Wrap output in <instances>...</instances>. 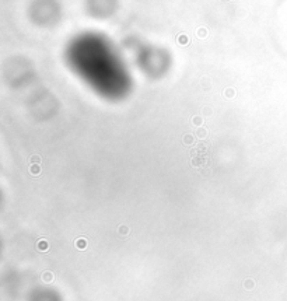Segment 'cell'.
Listing matches in <instances>:
<instances>
[{"mask_svg":"<svg viewBox=\"0 0 287 301\" xmlns=\"http://www.w3.org/2000/svg\"><path fill=\"white\" fill-rule=\"evenodd\" d=\"M73 70L94 91L108 100L123 98L130 90V76L113 49L90 38L77 41L69 51Z\"/></svg>","mask_w":287,"mask_h":301,"instance_id":"obj_1","label":"cell"},{"mask_svg":"<svg viewBox=\"0 0 287 301\" xmlns=\"http://www.w3.org/2000/svg\"><path fill=\"white\" fill-rule=\"evenodd\" d=\"M28 301H62L59 294L51 289H38L32 291Z\"/></svg>","mask_w":287,"mask_h":301,"instance_id":"obj_2","label":"cell"}]
</instances>
